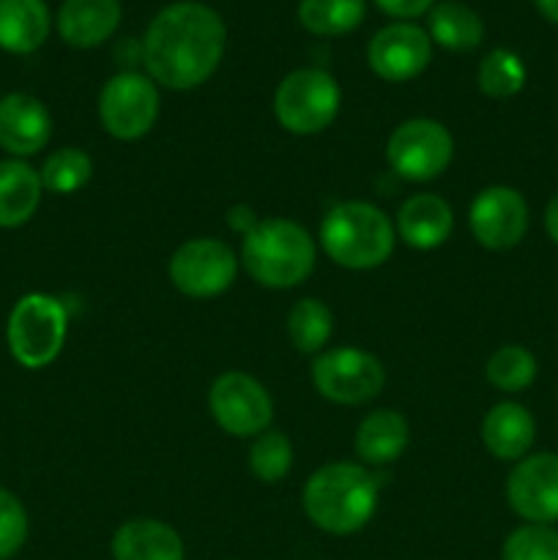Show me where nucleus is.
<instances>
[{"label": "nucleus", "instance_id": "obj_4", "mask_svg": "<svg viewBox=\"0 0 558 560\" xmlns=\"http://www.w3.org/2000/svg\"><path fill=\"white\" fill-rule=\"evenodd\" d=\"M397 230L372 202L348 200L334 206L321 222V246L337 266L370 271L392 257Z\"/></svg>", "mask_w": 558, "mask_h": 560}, {"label": "nucleus", "instance_id": "obj_7", "mask_svg": "<svg viewBox=\"0 0 558 560\" xmlns=\"http://www.w3.org/2000/svg\"><path fill=\"white\" fill-rule=\"evenodd\" d=\"M386 159L399 178L425 184L446 173L454 159V140L438 120L410 118L388 137Z\"/></svg>", "mask_w": 558, "mask_h": 560}, {"label": "nucleus", "instance_id": "obj_33", "mask_svg": "<svg viewBox=\"0 0 558 560\" xmlns=\"http://www.w3.org/2000/svg\"><path fill=\"white\" fill-rule=\"evenodd\" d=\"M228 224L230 230H235V233L246 235L257 224V217L249 206H235L228 211Z\"/></svg>", "mask_w": 558, "mask_h": 560}, {"label": "nucleus", "instance_id": "obj_9", "mask_svg": "<svg viewBox=\"0 0 558 560\" xmlns=\"http://www.w3.org/2000/svg\"><path fill=\"white\" fill-rule=\"evenodd\" d=\"M159 91L151 77L120 71L98 93V120L115 140H140L159 118Z\"/></svg>", "mask_w": 558, "mask_h": 560}, {"label": "nucleus", "instance_id": "obj_17", "mask_svg": "<svg viewBox=\"0 0 558 560\" xmlns=\"http://www.w3.org/2000/svg\"><path fill=\"white\" fill-rule=\"evenodd\" d=\"M485 448L501 463H520L536 441V421L518 402H498L481 421Z\"/></svg>", "mask_w": 558, "mask_h": 560}, {"label": "nucleus", "instance_id": "obj_5", "mask_svg": "<svg viewBox=\"0 0 558 560\" xmlns=\"http://www.w3.org/2000/svg\"><path fill=\"white\" fill-rule=\"evenodd\" d=\"M66 331H69V312L60 299L47 293H27L11 306L5 342L16 364L25 370H44L63 350Z\"/></svg>", "mask_w": 558, "mask_h": 560}, {"label": "nucleus", "instance_id": "obj_26", "mask_svg": "<svg viewBox=\"0 0 558 560\" xmlns=\"http://www.w3.org/2000/svg\"><path fill=\"white\" fill-rule=\"evenodd\" d=\"M38 175L44 189L53 195H74L93 178V159L82 148H58L44 159Z\"/></svg>", "mask_w": 558, "mask_h": 560}, {"label": "nucleus", "instance_id": "obj_12", "mask_svg": "<svg viewBox=\"0 0 558 560\" xmlns=\"http://www.w3.org/2000/svg\"><path fill=\"white\" fill-rule=\"evenodd\" d=\"M468 224L485 249H512L528 230V202L512 186H487L470 202Z\"/></svg>", "mask_w": 558, "mask_h": 560}, {"label": "nucleus", "instance_id": "obj_34", "mask_svg": "<svg viewBox=\"0 0 558 560\" xmlns=\"http://www.w3.org/2000/svg\"><path fill=\"white\" fill-rule=\"evenodd\" d=\"M545 230L553 244H558V195H553V200L545 208Z\"/></svg>", "mask_w": 558, "mask_h": 560}, {"label": "nucleus", "instance_id": "obj_13", "mask_svg": "<svg viewBox=\"0 0 558 560\" xmlns=\"http://www.w3.org/2000/svg\"><path fill=\"white\" fill-rule=\"evenodd\" d=\"M507 501L528 523H558V454L542 452L520 459L507 479Z\"/></svg>", "mask_w": 558, "mask_h": 560}, {"label": "nucleus", "instance_id": "obj_6", "mask_svg": "<svg viewBox=\"0 0 558 560\" xmlns=\"http://www.w3.org/2000/svg\"><path fill=\"white\" fill-rule=\"evenodd\" d=\"M342 104L337 80L323 69H295L274 93V115L290 135L312 137L334 124Z\"/></svg>", "mask_w": 558, "mask_h": 560}, {"label": "nucleus", "instance_id": "obj_2", "mask_svg": "<svg viewBox=\"0 0 558 560\" xmlns=\"http://www.w3.org/2000/svg\"><path fill=\"white\" fill-rule=\"evenodd\" d=\"M381 476L356 463H328L306 479L304 512L315 528L350 536L364 528L377 509Z\"/></svg>", "mask_w": 558, "mask_h": 560}, {"label": "nucleus", "instance_id": "obj_35", "mask_svg": "<svg viewBox=\"0 0 558 560\" xmlns=\"http://www.w3.org/2000/svg\"><path fill=\"white\" fill-rule=\"evenodd\" d=\"M534 5L539 9V14L545 16V20L556 22L558 25V0H534Z\"/></svg>", "mask_w": 558, "mask_h": 560}, {"label": "nucleus", "instance_id": "obj_29", "mask_svg": "<svg viewBox=\"0 0 558 560\" xmlns=\"http://www.w3.org/2000/svg\"><path fill=\"white\" fill-rule=\"evenodd\" d=\"M476 82H479V91L485 96L509 98L523 91L525 66L512 49H492L481 58Z\"/></svg>", "mask_w": 558, "mask_h": 560}, {"label": "nucleus", "instance_id": "obj_25", "mask_svg": "<svg viewBox=\"0 0 558 560\" xmlns=\"http://www.w3.org/2000/svg\"><path fill=\"white\" fill-rule=\"evenodd\" d=\"M334 331V315L323 301H295L288 315V337L299 353H321Z\"/></svg>", "mask_w": 558, "mask_h": 560}, {"label": "nucleus", "instance_id": "obj_21", "mask_svg": "<svg viewBox=\"0 0 558 560\" xmlns=\"http://www.w3.org/2000/svg\"><path fill=\"white\" fill-rule=\"evenodd\" d=\"M115 560H184V541L159 520H129L113 536Z\"/></svg>", "mask_w": 558, "mask_h": 560}, {"label": "nucleus", "instance_id": "obj_27", "mask_svg": "<svg viewBox=\"0 0 558 560\" xmlns=\"http://www.w3.org/2000/svg\"><path fill=\"white\" fill-rule=\"evenodd\" d=\"M485 372L490 386H496L498 392L518 394L536 381V359L520 345H503L490 355Z\"/></svg>", "mask_w": 558, "mask_h": 560}, {"label": "nucleus", "instance_id": "obj_19", "mask_svg": "<svg viewBox=\"0 0 558 560\" xmlns=\"http://www.w3.org/2000/svg\"><path fill=\"white\" fill-rule=\"evenodd\" d=\"M42 175L25 159H0V228L14 230L31 222L42 206Z\"/></svg>", "mask_w": 558, "mask_h": 560}, {"label": "nucleus", "instance_id": "obj_24", "mask_svg": "<svg viewBox=\"0 0 558 560\" xmlns=\"http://www.w3.org/2000/svg\"><path fill=\"white\" fill-rule=\"evenodd\" d=\"M367 0H301L299 22L315 36H345L364 20Z\"/></svg>", "mask_w": 558, "mask_h": 560}, {"label": "nucleus", "instance_id": "obj_31", "mask_svg": "<svg viewBox=\"0 0 558 560\" xmlns=\"http://www.w3.org/2000/svg\"><path fill=\"white\" fill-rule=\"evenodd\" d=\"M27 512L20 498L0 487V560H9L27 541Z\"/></svg>", "mask_w": 558, "mask_h": 560}, {"label": "nucleus", "instance_id": "obj_16", "mask_svg": "<svg viewBox=\"0 0 558 560\" xmlns=\"http://www.w3.org/2000/svg\"><path fill=\"white\" fill-rule=\"evenodd\" d=\"M397 235L414 249H438L454 230V213L443 197L421 191L408 197L397 211Z\"/></svg>", "mask_w": 558, "mask_h": 560}, {"label": "nucleus", "instance_id": "obj_32", "mask_svg": "<svg viewBox=\"0 0 558 560\" xmlns=\"http://www.w3.org/2000/svg\"><path fill=\"white\" fill-rule=\"evenodd\" d=\"M375 3L377 9L397 16V20H414V16H421L425 11H430L435 0H375Z\"/></svg>", "mask_w": 558, "mask_h": 560}, {"label": "nucleus", "instance_id": "obj_10", "mask_svg": "<svg viewBox=\"0 0 558 560\" xmlns=\"http://www.w3.org/2000/svg\"><path fill=\"white\" fill-rule=\"evenodd\" d=\"M208 410L228 435L257 438L274 419V399L257 377L222 372L208 388Z\"/></svg>", "mask_w": 558, "mask_h": 560}, {"label": "nucleus", "instance_id": "obj_30", "mask_svg": "<svg viewBox=\"0 0 558 560\" xmlns=\"http://www.w3.org/2000/svg\"><path fill=\"white\" fill-rule=\"evenodd\" d=\"M503 560H558V530L528 523L512 530L503 541Z\"/></svg>", "mask_w": 558, "mask_h": 560}, {"label": "nucleus", "instance_id": "obj_22", "mask_svg": "<svg viewBox=\"0 0 558 560\" xmlns=\"http://www.w3.org/2000/svg\"><path fill=\"white\" fill-rule=\"evenodd\" d=\"M49 9L44 0H0V49L31 55L47 42Z\"/></svg>", "mask_w": 558, "mask_h": 560}, {"label": "nucleus", "instance_id": "obj_28", "mask_svg": "<svg viewBox=\"0 0 558 560\" xmlns=\"http://www.w3.org/2000/svg\"><path fill=\"white\" fill-rule=\"evenodd\" d=\"M293 468V443L284 432L266 430L249 448V470L263 485H277Z\"/></svg>", "mask_w": 558, "mask_h": 560}, {"label": "nucleus", "instance_id": "obj_15", "mask_svg": "<svg viewBox=\"0 0 558 560\" xmlns=\"http://www.w3.org/2000/svg\"><path fill=\"white\" fill-rule=\"evenodd\" d=\"M53 137V115L31 93H5L0 98V148L11 159H27L44 151Z\"/></svg>", "mask_w": 558, "mask_h": 560}, {"label": "nucleus", "instance_id": "obj_18", "mask_svg": "<svg viewBox=\"0 0 558 560\" xmlns=\"http://www.w3.org/2000/svg\"><path fill=\"white\" fill-rule=\"evenodd\" d=\"M55 25L69 47L93 49L118 31L120 3L118 0H63Z\"/></svg>", "mask_w": 558, "mask_h": 560}, {"label": "nucleus", "instance_id": "obj_11", "mask_svg": "<svg viewBox=\"0 0 558 560\" xmlns=\"http://www.w3.org/2000/svg\"><path fill=\"white\" fill-rule=\"evenodd\" d=\"M170 282L189 299L222 295L239 273V257L219 238L184 241L170 257Z\"/></svg>", "mask_w": 558, "mask_h": 560}, {"label": "nucleus", "instance_id": "obj_1", "mask_svg": "<svg viewBox=\"0 0 558 560\" xmlns=\"http://www.w3.org/2000/svg\"><path fill=\"white\" fill-rule=\"evenodd\" d=\"M228 44L222 16L206 3L184 0L159 11L142 38V66L156 85L191 91L219 69Z\"/></svg>", "mask_w": 558, "mask_h": 560}, {"label": "nucleus", "instance_id": "obj_8", "mask_svg": "<svg viewBox=\"0 0 558 560\" xmlns=\"http://www.w3.org/2000/svg\"><path fill=\"white\" fill-rule=\"evenodd\" d=\"M312 383L317 394L337 405H364L386 386L381 359L359 348L323 350L312 364Z\"/></svg>", "mask_w": 558, "mask_h": 560}, {"label": "nucleus", "instance_id": "obj_3", "mask_svg": "<svg viewBox=\"0 0 558 560\" xmlns=\"http://www.w3.org/2000/svg\"><path fill=\"white\" fill-rule=\"evenodd\" d=\"M315 260V238L299 222L284 217L257 219L241 244V262L249 277L271 290H290L304 282Z\"/></svg>", "mask_w": 558, "mask_h": 560}, {"label": "nucleus", "instance_id": "obj_14", "mask_svg": "<svg viewBox=\"0 0 558 560\" xmlns=\"http://www.w3.org/2000/svg\"><path fill=\"white\" fill-rule=\"evenodd\" d=\"M432 38L414 22L381 27L367 47L370 69L386 82H408L430 66Z\"/></svg>", "mask_w": 558, "mask_h": 560}, {"label": "nucleus", "instance_id": "obj_20", "mask_svg": "<svg viewBox=\"0 0 558 560\" xmlns=\"http://www.w3.org/2000/svg\"><path fill=\"white\" fill-rule=\"evenodd\" d=\"M410 443V427L397 410H375L356 430V454L372 468L397 463Z\"/></svg>", "mask_w": 558, "mask_h": 560}, {"label": "nucleus", "instance_id": "obj_23", "mask_svg": "<svg viewBox=\"0 0 558 560\" xmlns=\"http://www.w3.org/2000/svg\"><path fill=\"white\" fill-rule=\"evenodd\" d=\"M430 38L438 47L449 49V52H470L485 38V22L476 14L470 5L457 3V0H446V3L432 5L430 20Z\"/></svg>", "mask_w": 558, "mask_h": 560}]
</instances>
